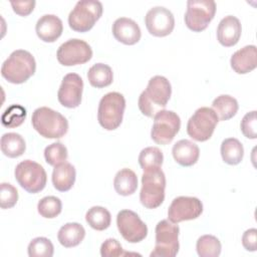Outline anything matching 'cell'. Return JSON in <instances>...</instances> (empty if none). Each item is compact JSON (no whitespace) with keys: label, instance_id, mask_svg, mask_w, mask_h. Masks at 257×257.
<instances>
[{"label":"cell","instance_id":"f35d334b","mask_svg":"<svg viewBox=\"0 0 257 257\" xmlns=\"http://www.w3.org/2000/svg\"><path fill=\"white\" fill-rule=\"evenodd\" d=\"M10 4L13 8V11L20 15V16H27L29 15L34 7L36 2L34 0H29V1H10Z\"/></svg>","mask_w":257,"mask_h":257},{"label":"cell","instance_id":"d6a6232c","mask_svg":"<svg viewBox=\"0 0 257 257\" xmlns=\"http://www.w3.org/2000/svg\"><path fill=\"white\" fill-rule=\"evenodd\" d=\"M37 210L42 217L52 219L61 213L62 203L60 199L55 196H46L38 202Z\"/></svg>","mask_w":257,"mask_h":257},{"label":"cell","instance_id":"e575fe53","mask_svg":"<svg viewBox=\"0 0 257 257\" xmlns=\"http://www.w3.org/2000/svg\"><path fill=\"white\" fill-rule=\"evenodd\" d=\"M67 149L60 142L52 143L51 145L47 146L44 150V158L46 163L53 167L61 163H64L67 160Z\"/></svg>","mask_w":257,"mask_h":257},{"label":"cell","instance_id":"8fae6325","mask_svg":"<svg viewBox=\"0 0 257 257\" xmlns=\"http://www.w3.org/2000/svg\"><path fill=\"white\" fill-rule=\"evenodd\" d=\"M180 127V116L173 110L163 109L154 116L151 138L159 145H168L179 133Z\"/></svg>","mask_w":257,"mask_h":257},{"label":"cell","instance_id":"8d00e7d4","mask_svg":"<svg viewBox=\"0 0 257 257\" xmlns=\"http://www.w3.org/2000/svg\"><path fill=\"white\" fill-rule=\"evenodd\" d=\"M242 134L248 139L257 138V120H256V110L247 112L240 123Z\"/></svg>","mask_w":257,"mask_h":257},{"label":"cell","instance_id":"9c48e42d","mask_svg":"<svg viewBox=\"0 0 257 257\" xmlns=\"http://www.w3.org/2000/svg\"><path fill=\"white\" fill-rule=\"evenodd\" d=\"M216 13V3L213 0H189L184 16L185 24L194 32L205 30Z\"/></svg>","mask_w":257,"mask_h":257},{"label":"cell","instance_id":"9a60e30c","mask_svg":"<svg viewBox=\"0 0 257 257\" xmlns=\"http://www.w3.org/2000/svg\"><path fill=\"white\" fill-rule=\"evenodd\" d=\"M145 24L152 35L164 37L172 33L175 27V18L168 8L155 6L147 12Z\"/></svg>","mask_w":257,"mask_h":257},{"label":"cell","instance_id":"4dcf8cb0","mask_svg":"<svg viewBox=\"0 0 257 257\" xmlns=\"http://www.w3.org/2000/svg\"><path fill=\"white\" fill-rule=\"evenodd\" d=\"M164 161L162 151L157 147H148L141 151L139 155V164L144 171L161 168Z\"/></svg>","mask_w":257,"mask_h":257},{"label":"cell","instance_id":"83f0119b","mask_svg":"<svg viewBox=\"0 0 257 257\" xmlns=\"http://www.w3.org/2000/svg\"><path fill=\"white\" fill-rule=\"evenodd\" d=\"M221 156L226 164L238 165L244 156L243 145L235 138L225 139L221 144Z\"/></svg>","mask_w":257,"mask_h":257},{"label":"cell","instance_id":"74e56055","mask_svg":"<svg viewBox=\"0 0 257 257\" xmlns=\"http://www.w3.org/2000/svg\"><path fill=\"white\" fill-rule=\"evenodd\" d=\"M128 254L131 253L123 251L120 243L113 238L106 239L100 246V255L102 257H118Z\"/></svg>","mask_w":257,"mask_h":257},{"label":"cell","instance_id":"7402d4cb","mask_svg":"<svg viewBox=\"0 0 257 257\" xmlns=\"http://www.w3.org/2000/svg\"><path fill=\"white\" fill-rule=\"evenodd\" d=\"M76 178L75 168L67 162L54 167L52 172V184L59 192H67L74 185Z\"/></svg>","mask_w":257,"mask_h":257},{"label":"cell","instance_id":"5bb4252c","mask_svg":"<svg viewBox=\"0 0 257 257\" xmlns=\"http://www.w3.org/2000/svg\"><path fill=\"white\" fill-rule=\"evenodd\" d=\"M203 213V204L196 197L180 196L175 198L168 210V218L171 222L178 224L183 221L193 220Z\"/></svg>","mask_w":257,"mask_h":257},{"label":"cell","instance_id":"d6986e66","mask_svg":"<svg viewBox=\"0 0 257 257\" xmlns=\"http://www.w3.org/2000/svg\"><path fill=\"white\" fill-rule=\"evenodd\" d=\"M37 36L44 42H54L63 31V24L59 17L54 14L41 16L35 25Z\"/></svg>","mask_w":257,"mask_h":257},{"label":"cell","instance_id":"603a6c76","mask_svg":"<svg viewBox=\"0 0 257 257\" xmlns=\"http://www.w3.org/2000/svg\"><path fill=\"white\" fill-rule=\"evenodd\" d=\"M85 237L83 226L76 222L66 223L58 231L57 239L65 248H71L79 245Z\"/></svg>","mask_w":257,"mask_h":257},{"label":"cell","instance_id":"1f68e13d","mask_svg":"<svg viewBox=\"0 0 257 257\" xmlns=\"http://www.w3.org/2000/svg\"><path fill=\"white\" fill-rule=\"evenodd\" d=\"M26 115V109L22 105L12 104L3 112L1 116V122L5 127H17L23 123Z\"/></svg>","mask_w":257,"mask_h":257},{"label":"cell","instance_id":"f546056e","mask_svg":"<svg viewBox=\"0 0 257 257\" xmlns=\"http://www.w3.org/2000/svg\"><path fill=\"white\" fill-rule=\"evenodd\" d=\"M221 242L213 235L201 236L196 244V250L200 257H218L221 254Z\"/></svg>","mask_w":257,"mask_h":257},{"label":"cell","instance_id":"d590c367","mask_svg":"<svg viewBox=\"0 0 257 257\" xmlns=\"http://www.w3.org/2000/svg\"><path fill=\"white\" fill-rule=\"evenodd\" d=\"M18 201L17 189L9 183H2L0 186V207L9 209L16 205Z\"/></svg>","mask_w":257,"mask_h":257},{"label":"cell","instance_id":"7c38bea8","mask_svg":"<svg viewBox=\"0 0 257 257\" xmlns=\"http://www.w3.org/2000/svg\"><path fill=\"white\" fill-rule=\"evenodd\" d=\"M56 57L64 66L83 64L91 59L92 49L84 40L71 38L58 47Z\"/></svg>","mask_w":257,"mask_h":257},{"label":"cell","instance_id":"30bf717a","mask_svg":"<svg viewBox=\"0 0 257 257\" xmlns=\"http://www.w3.org/2000/svg\"><path fill=\"white\" fill-rule=\"evenodd\" d=\"M218 121V116L212 108L199 107L188 120L187 133L195 141H208L212 137Z\"/></svg>","mask_w":257,"mask_h":257},{"label":"cell","instance_id":"ab89813d","mask_svg":"<svg viewBox=\"0 0 257 257\" xmlns=\"http://www.w3.org/2000/svg\"><path fill=\"white\" fill-rule=\"evenodd\" d=\"M242 245L247 251H256L257 249V230L251 228L246 230L242 236Z\"/></svg>","mask_w":257,"mask_h":257},{"label":"cell","instance_id":"4fadbf2b","mask_svg":"<svg viewBox=\"0 0 257 257\" xmlns=\"http://www.w3.org/2000/svg\"><path fill=\"white\" fill-rule=\"evenodd\" d=\"M116 225L122 238L130 243H139L148 235L147 225L132 210L119 211L116 216Z\"/></svg>","mask_w":257,"mask_h":257},{"label":"cell","instance_id":"8992f818","mask_svg":"<svg viewBox=\"0 0 257 257\" xmlns=\"http://www.w3.org/2000/svg\"><path fill=\"white\" fill-rule=\"evenodd\" d=\"M156 243L151 257H174L180 249V228L170 220H162L156 225Z\"/></svg>","mask_w":257,"mask_h":257},{"label":"cell","instance_id":"6da1fadb","mask_svg":"<svg viewBox=\"0 0 257 257\" xmlns=\"http://www.w3.org/2000/svg\"><path fill=\"white\" fill-rule=\"evenodd\" d=\"M171 94L170 81L162 75L153 76L139 96L138 105L141 112L148 117L155 116L159 111L165 109Z\"/></svg>","mask_w":257,"mask_h":257},{"label":"cell","instance_id":"ba28073f","mask_svg":"<svg viewBox=\"0 0 257 257\" xmlns=\"http://www.w3.org/2000/svg\"><path fill=\"white\" fill-rule=\"evenodd\" d=\"M14 175L18 184L30 194H36L42 191L47 181L44 168L31 160L20 162L15 168Z\"/></svg>","mask_w":257,"mask_h":257},{"label":"cell","instance_id":"ffe728a7","mask_svg":"<svg viewBox=\"0 0 257 257\" xmlns=\"http://www.w3.org/2000/svg\"><path fill=\"white\" fill-rule=\"evenodd\" d=\"M232 69L238 74H245L257 66V49L255 45H246L234 52L230 59Z\"/></svg>","mask_w":257,"mask_h":257},{"label":"cell","instance_id":"f1b7e54d","mask_svg":"<svg viewBox=\"0 0 257 257\" xmlns=\"http://www.w3.org/2000/svg\"><path fill=\"white\" fill-rule=\"evenodd\" d=\"M85 221L94 230L103 231L111 222V216L107 209L101 206H93L85 214Z\"/></svg>","mask_w":257,"mask_h":257},{"label":"cell","instance_id":"e0dca14e","mask_svg":"<svg viewBox=\"0 0 257 257\" xmlns=\"http://www.w3.org/2000/svg\"><path fill=\"white\" fill-rule=\"evenodd\" d=\"M114 38L126 45H133L140 41L142 32L138 23L127 17H119L112 24Z\"/></svg>","mask_w":257,"mask_h":257},{"label":"cell","instance_id":"cb8c5ba5","mask_svg":"<svg viewBox=\"0 0 257 257\" xmlns=\"http://www.w3.org/2000/svg\"><path fill=\"white\" fill-rule=\"evenodd\" d=\"M113 187L118 195H133L138 189V177L136 173L127 168L119 170L115 174L113 180Z\"/></svg>","mask_w":257,"mask_h":257},{"label":"cell","instance_id":"484cf974","mask_svg":"<svg viewBox=\"0 0 257 257\" xmlns=\"http://www.w3.org/2000/svg\"><path fill=\"white\" fill-rule=\"evenodd\" d=\"M26 144L21 135L6 133L1 137V151L8 158H18L24 154Z\"/></svg>","mask_w":257,"mask_h":257},{"label":"cell","instance_id":"52a82bcc","mask_svg":"<svg viewBox=\"0 0 257 257\" xmlns=\"http://www.w3.org/2000/svg\"><path fill=\"white\" fill-rule=\"evenodd\" d=\"M102 4L97 0H80L68 15L69 27L76 32L90 30L102 14Z\"/></svg>","mask_w":257,"mask_h":257},{"label":"cell","instance_id":"5b68a950","mask_svg":"<svg viewBox=\"0 0 257 257\" xmlns=\"http://www.w3.org/2000/svg\"><path fill=\"white\" fill-rule=\"evenodd\" d=\"M125 108L124 96L116 91L104 94L98 103L97 120L106 131L117 128L123 117Z\"/></svg>","mask_w":257,"mask_h":257},{"label":"cell","instance_id":"3957f363","mask_svg":"<svg viewBox=\"0 0 257 257\" xmlns=\"http://www.w3.org/2000/svg\"><path fill=\"white\" fill-rule=\"evenodd\" d=\"M31 122L33 128L46 139H60L68 131L66 117L47 106L36 108L32 113Z\"/></svg>","mask_w":257,"mask_h":257},{"label":"cell","instance_id":"44dd1931","mask_svg":"<svg viewBox=\"0 0 257 257\" xmlns=\"http://www.w3.org/2000/svg\"><path fill=\"white\" fill-rule=\"evenodd\" d=\"M174 160L183 167H191L198 162L200 156L199 147L190 140L178 141L172 149Z\"/></svg>","mask_w":257,"mask_h":257},{"label":"cell","instance_id":"d4e9b609","mask_svg":"<svg viewBox=\"0 0 257 257\" xmlns=\"http://www.w3.org/2000/svg\"><path fill=\"white\" fill-rule=\"evenodd\" d=\"M212 107L219 120H227L237 113L239 105L237 99L233 96L229 94H221L213 100Z\"/></svg>","mask_w":257,"mask_h":257},{"label":"cell","instance_id":"4316f807","mask_svg":"<svg viewBox=\"0 0 257 257\" xmlns=\"http://www.w3.org/2000/svg\"><path fill=\"white\" fill-rule=\"evenodd\" d=\"M87 79L93 87L102 88L108 86L113 80L112 69L107 64L95 63L88 69Z\"/></svg>","mask_w":257,"mask_h":257},{"label":"cell","instance_id":"2e32d148","mask_svg":"<svg viewBox=\"0 0 257 257\" xmlns=\"http://www.w3.org/2000/svg\"><path fill=\"white\" fill-rule=\"evenodd\" d=\"M83 90L82 78L74 72L67 73L62 78L57 92V98L61 105L68 108H75L81 102Z\"/></svg>","mask_w":257,"mask_h":257},{"label":"cell","instance_id":"ac0fdd59","mask_svg":"<svg viewBox=\"0 0 257 257\" xmlns=\"http://www.w3.org/2000/svg\"><path fill=\"white\" fill-rule=\"evenodd\" d=\"M242 27L239 19L233 15L225 16L218 24L217 39L225 47H231L240 39Z\"/></svg>","mask_w":257,"mask_h":257},{"label":"cell","instance_id":"277c9868","mask_svg":"<svg viewBox=\"0 0 257 257\" xmlns=\"http://www.w3.org/2000/svg\"><path fill=\"white\" fill-rule=\"evenodd\" d=\"M166 176L161 168L144 171L140 201L147 209H156L165 200Z\"/></svg>","mask_w":257,"mask_h":257},{"label":"cell","instance_id":"7a4b0ae2","mask_svg":"<svg viewBox=\"0 0 257 257\" xmlns=\"http://www.w3.org/2000/svg\"><path fill=\"white\" fill-rule=\"evenodd\" d=\"M36 70V61L27 50H14L1 66V75L9 82L20 84L28 80Z\"/></svg>","mask_w":257,"mask_h":257},{"label":"cell","instance_id":"836d02e7","mask_svg":"<svg viewBox=\"0 0 257 257\" xmlns=\"http://www.w3.org/2000/svg\"><path fill=\"white\" fill-rule=\"evenodd\" d=\"M27 250L30 257H51L54 247L48 238L36 237L30 241Z\"/></svg>","mask_w":257,"mask_h":257}]
</instances>
